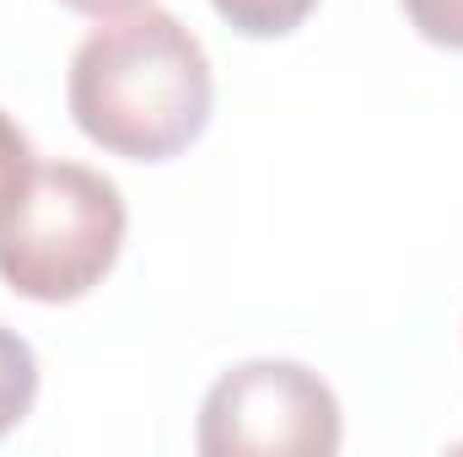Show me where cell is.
Masks as SVG:
<instances>
[{"label":"cell","mask_w":463,"mask_h":457,"mask_svg":"<svg viewBox=\"0 0 463 457\" xmlns=\"http://www.w3.org/2000/svg\"><path fill=\"white\" fill-rule=\"evenodd\" d=\"M76 129L124 162H173L189 151L216 103L205 43L156 5L98 22L71 60Z\"/></svg>","instance_id":"1"},{"label":"cell","mask_w":463,"mask_h":457,"mask_svg":"<svg viewBox=\"0 0 463 457\" xmlns=\"http://www.w3.org/2000/svg\"><path fill=\"white\" fill-rule=\"evenodd\" d=\"M124 227L129 216L114 178L81 162H38L0 221V280L43 307L81 302L118 264Z\"/></svg>","instance_id":"2"},{"label":"cell","mask_w":463,"mask_h":457,"mask_svg":"<svg viewBox=\"0 0 463 457\" xmlns=\"http://www.w3.org/2000/svg\"><path fill=\"white\" fill-rule=\"evenodd\" d=\"M340 398L297 360H248L216 377L200 404L205 457H329L340 452Z\"/></svg>","instance_id":"3"},{"label":"cell","mask_w":463,"mask_h":457,"mask_svg":"<svg viewBox=\"0 0 463 457\" xmlns=\"http://www.w3.org/2000/svg\"><path fill=\"white\" fill-rule=\"evenodd\" d=\"M38 398V355L16 329L0 323V436H11Z\"/></svg>","instance_id":"4"},{"label":"cell","mask_w":463,"mask_h":457,"mask_svg":"<svg viewBox=\"0 0 463 457\" xmlns=\"http://www.w3.org/2000/svg\"><path fill=\"white\" fill-rule=\"evenodd\" d=\"M211 5L242 38H286L313 16L318 0H211Z\"/></svg>","instance_id":"5"},{"label":"cell","mask_w":463,"mask_h":457,"mask_svg":"<svg viewBox=\"0 0 463 457\" xmlns=\"http://www.w3.org/2000/svg\"><path fill=\"white\" fill-rule=\"evenodd\" d=\"M33 140L16 129V118L0 108V221H5V210L22 200V189L33 183Z\"/></svg>","instance_id":"6"},{"label":"cell","mask_w":463,"mask_h":457,"mask_svg":"<svg viewBox=\"0 0 463 457\" xmlns=\"http://www.w3.org/2000/svg\"><path fill=\"white\" fill-rule=\"evenodd\" d=\"M404 16L426 43L463 49V0H404Z\"/></svg>","instance_id":"7"},{"label":"cell","mask_w":463,"mask_h":457,"mask_svg":"<svg viewBox=\"0 0 463 457\" xmlns=\"http://www.w3.org/2000/svg\"><path fill=\"white\" fill-rule=\"evenodd\" d=\"M65 11H76V16H92V22H109V16H124V11H140V5H151V0H60Z\"/></svg>","instance_id":"8"}]
</instances>
